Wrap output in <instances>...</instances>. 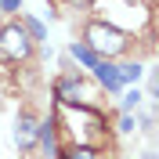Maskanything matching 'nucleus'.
I'll return each instance as SVG.
<instances>
[{
    "label": "nucleus",
    "mask_w": 159,
    "mask_h": 159,
    "mask_svg": "<svg viewBox=\"0 0 159 159\" xmlns=\"http://www.w3.org/2000/svg\"><path fill=\"white\" fill-rule=\"evenodd\" d=\"M87 47L98 54V61H109V58L127 51V36L116 25H109V22H90L87 25Z\"/></svg>",
    "instance_id": "f257e3e1"
},
{
    "label": "nucleus",
    "mask_w": 159,
    "mask_h": 159,
    "mask_svg": "<svg viewBox=\"0 0 159 159\" xmlns=\"http://www.w3.org/2000/svg\"><path fill=\"white\" fill-rule=\"evenodd\" d=\"M0 54H4L7 61H25L33 54V40L25 36V29H22L18 22L0 29Z\"/></svg>",
    "instance_id": "f03ea898"
},
{
    "label": "nucleus",
    "mask_w": 159,
    "mask_h": 159,
    "mask_svg": "<svg viewBox=\"0 0 159 159\" xmlns=\"http://www.w3.org/2000/svg\"><path fill=\"white\" fill-rule=\"evenodd\" d=\"M15 141H18L22 152H29L33 145L40 141V119L33 116V112H22L18 116V127H15Z\"/></svg>",
    "instance_id": "7ed1b4c3"
},
{
    "label": "nucleus",
    "mask_w": 159,
    "mask_h": 159,
    "mask_svg": "<svg viewBox=\"0 0 159 159\" xmlns=\"http://www.w3.org/2000/svg\"><path fill=\"white\" fill-rule=\"evenodd\" d=\"M94 76H98V83L105 90H119L123 87V83H119V69L112 65V61H98V65H94Z\"/></svg>",
    "instance_id": "20e7f679"
},
{
    "label": "nucleus",
    "mask_w": 159,
    "mask_h": 159,
    "mask_svg": "<svg viewBox=\"0 0 159 159\" xmlns=\"http://www.w3.org/2000/svg\"><path fill=\"white\" fill-rule=\"evenodd\" d=\"M69 54H72L76 61H83L87 69H94V65H98V54H94V51H90L87 43H72V47H69Z\"/></svg>",
    "instance_id": "39448f33"
},
{
    "label": "nucleus",
    "mask_w": 159,
    "mask_h": 159,
    "mask_svg": "<svg viewBox=\"0 0 159 159\" xmlns=\"http://www.w3.org/2000/svg\"><path fill=\"white\" fill-rule=\"evenodd\" d=\"M116 69H119V83H134L141 76V65H134V61L130 65H116Z\"/></svg>",
    "instance_id": "423d86ee"
},
{
    "label": "nucleus",
    "mask_w": 159,
    "mask_h": 159,
    "mask_svg": "<svg viewBox=\"0 0 159 159\" xmlns=\"http://www.w3.org/2000/svg\"><path fill=\"white\" fill-rule=\"evenodd\" d=\"M65 159H98V152L87 148V145H76L72 152H65Z\"/></svg>",
    "instance_id": "0eeeda50"
},
{
    "label": "nucleus",
    "mask_w": 159,
    "mask_h": 159,
    "mask_svg": "<svg viewBox=\"0 0 159 159\" xmlns=\"http://www.w3.org/2000/svg\"><path fill=\"white\" fill-rule=\"evenodd\" d=\"M25 29H29V36H33V40H43V36H47V33H43V25H40L36 18H25Z\"/></svg>",
    "instance_id": "6e6552de"
},
{
    "label": "nucleus",
    "mask_w": 159,
    "mask_h": 159,
    "mask_svg": "<svg viewBox=\"0 0 159 159\" xmlns=\"http://www.w3.org/2000/svg\"><path fill=\"white\" fill-rule=\"evenodd\" d=\"M138 101H141V94H138V90H127V94H123V109H138Z\"/></svg>",
    "instance_id": "1a4fd4ad"
},
{
    "label": "nucleus",
    "mask_w": 159,
    "mask_h": 159,
    "mask_svg": "<svg viewBox=\"0 0 159 159\" xmlns=\"http://www.w3.org/2000/svg\"><path fill=\"white\" fill-rule=\"evenodd\" d=\"M119 130H123V134H130V130H134V116H130V112L119 119Z\"/></svg>",
    "instance_id": "9d476101"
},
{
    "label": "nucleus",
    "mask_w": 159,
    "mask_h": 159,
    "mask_svg": "<svg viewBox=\"0 0 159 159\" xmlns=\"http://www.w3.org/2000/svg\"><path fill=\"white\" fill-rule=\"evenodd\" d=\"M22 0H0V11H18Z\"/></svg>",
    "instance_id": "9b49d317"
},
{
    "label": "nucleus",
    "mask_w": 159,
    "mask_h": 159,
    "mask_svg": "<svg viewBox=\"0 0 159 159\" xmlns=\"http://www.w3.org/2000/svg\"><path fill=\"white\" fill-rule=\"evenodd\" d=\"M141 159H156V156H141Z\"/></svg>",
    "instance_id": "f8f14e48"
}]
</instances>
